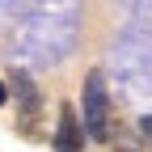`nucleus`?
<instances>
[{
  "instance_id": "f257e3e1",
  "label": "nucleus",
  "mask_w": 152,
  "mask_h": 152,
  "mask_svg": "<svg viewBox=\"0 0 152 152\" xmlns=\"http://www.w3.org/2000/svg\"><path fill=\"white\" fill-rule=\"evenodd\" d=\"M106 118H110V97H106V72L93 68L85 76V135L106 140Z\"/></svg>"
},
{
  "instance_id": "7ed1b4c3",
  "label": "nucleus",
  "mask_w": 152,
  "mask_h": 152,
  "mask_svg": "<svg viewBox=\"0 0 152 152\" xmlns=\"http://www.w3.org/2000/svg\"><path fill=\"white\" fill-rule=\"evenodd\" d=\"M13 89L21 93V123H30L38 114V106H42V97H38V89H34V80L26 72H13Z\"/></svg>"
},
{
  "instance_id": "39448f33",
  "label": "nucleus",
  "mask_w": 152,
  "mask_h": 152,
  "mask_svg": "<svg viewBox=\"0 0 152 152\" xmlns=\"http://www.w3.org/2000/svg\"><path fill=\"white\" fill-rule=\"evenodd\" d=\"M4 102H9V85L0 80V106H4Z\"/></svg>"
},
{
  "instance_id": "20e7f679",
  "label": "nucleus",
  "mask_w": 152,
  "mask_h": 152,
  "mask_svg": "<svg viewBox=\"0 0 152 152\" xmlns=\"http://www.w3.org/2000/svg\"><path fill=\"white\" fill-rule=\"evenodd\" d=\"M135 131H140V140H144V144H152V114H144Z\"/></svg>"
},
{
  "instance_id": "f03ea898",
  "label": "nucleus",
  "mask_w": 152,
  "mask_h": 152,
  "mask_svg": "<svg viewBox=\"0 0 152 152\" xmlns=\"http://www.w3.org/2000/svg\"><path fill=\"white\" fill-rule=\"evenodd\" d=\"M85 148V127L72 106H59V127H55V152H80Z\"/></svg>"
}]
</instances>
